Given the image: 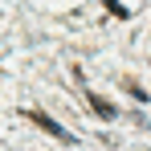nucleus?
I'll list each match as a JSON object with an SVG mask.
<instances>
[{
	"instance_id": "1",
	"label": "nucleus",
	"mask_w": 151,
	"mask_h": 151,
	"mask_svg": "<svg viewBox=\"0 0 151 151\" xmlns=\"http://www.w3.org/2000/svg\"><path fill=\"white\" fill-rule=\"evenodd\" d=\"M29 119H33V123H37V127H45V131H49V135H61V139H70V135H65V131H61V127L53 123L49 114H41V110H33V114H29Z\"/></svg>"
},
{
	"instance_id": "2",
	"label": "nucleus",
	"mask_w": 151,
	"mask_h": 151,
	"mask_svg": "<svg viewBox=\"0 0 151 151\" xmlns=\"http://www.w3.org/2000/svg\"><path fill=\"white\" fill-rule=\"evenodd\" d=\"M90 106L98 110L102 119H114V106H110V102H102V98H90Z\"/></svg>"
}]
</instances>
